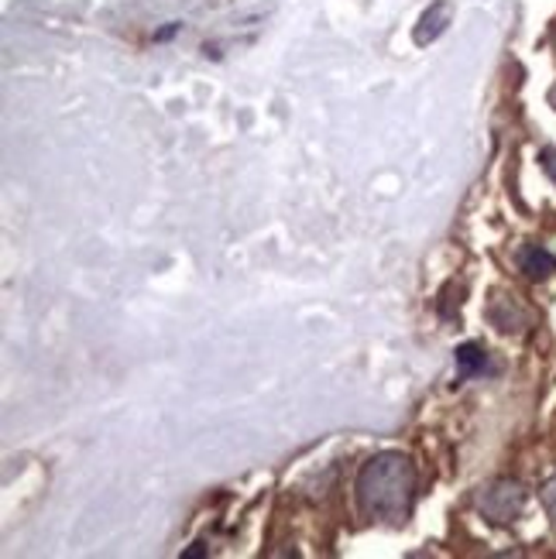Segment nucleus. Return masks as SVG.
<instances>
[{
	"label": "nucleus",
	"mask_w": 556,
	"mask_h": 559,
	"mask_svg": "<svg viewBox=\"0 0 556 559\" xmlns=\"http://www.w3.org/2000/svg\"><path fill=\"white\" fill-rule=\"evenodd\" d=\"M354 495L360 515L385 525H402L413 515L416 501V467L405 453H378L357 471Z\"/></svg>",
	"instance_id": "nucleus-1"
},
{
	"label": "nucleus",
	"mask_w": 556,
	"mask_h": 559,
	"mask_svg": "<svg viewBox=\"0 0 556 559\" xmlns=\"http://www.w3.org/2000/svg\"><path fill=\"white\" fill-rule=\"evenodd\" d=\"M522 504H525V488L512 477L492 480L488 488H481L477 495V512L492 525H512L522 515Z\"/></svg>",
	"instance_id": "nucleus-2"
},
{
	"label": "nucleus",
	"mask_w": 556,
	"mask_h": 559,
	"mask_svg": "<svg viewBox=\"0 0 556 559\" xmlns=\"http://www.w3.org/2000/svg\"><path fill=\"white\" fill-rule=\"evenodd\" d=\"M519 264H522V272H525L529 278H549V275L556 272V258H553L546 248H540V245L525 248L522 258H519Z\"/></svg>",
	"instance_id": "nucleus-3"
},
{
	"label": "nucleus",
	"mask_w": 556,
	"mask_h": 559,
	"mask_svg": "<svg viewBox=\"0 0 556 559\" xmlns=\"http://www.w3.org/2000/svg\"><path fill=\"white\" fill-rule=\"evenodd\" d=\"M488 368V354L481 350L477 344H464V347H457V371H461L464 378L477 374V371H485Z\"/></svg>",
	"instance_id": "nucleus-4"
},
{
	"label": "nucleus",
	"mask_w": 556,
	"mask_h": 559,
	"mask_svg": "<svg viewBox=\"0 0 556 559\" xmlns=\"http://www.w3.org/2000/svg\"><path fill=\"white\" fill-rule=\"evenodd\" d=\"M447 17H450V8H447V4H437L433 11H426V14H423V21H419L423 28L416 32V41H419V45H426V41L437 38V35L447 28Z\"/></svg>",
	"instance_id": "nucleus-5"
},
{
	"label": "nucleus",
	"mask_w": 556,
	"mask_h": 559,
	"mask_svg": "<svg viewBox=\"0 0 556 559\" xmlns=\"http://www.w3.org/2000/svg\"><path fill=\"white\" fill-rule=\"evenodd\" d=\"M540 501H543V512L549 519V528H553V536H556V474L549 480H543V488H540Z\"/></svg>",
	"instance_id": "nucleus-6"
},
{
	"label": "nucleus",
	"mask_w": 556,
	"mask_h": 559,
	"mask_svg": "<svg viewBox=\"0 0 556 559\" xmlns=\"http://www.w3.org/2000/svg\"><path fill=\"white\" fill-rule=\"evenodd\" d=\"M203 552H206V549H203V543H197V546H192V549H186L182 556H186V559H197V556H203Z\"/></svg>",
	"instance_id": "nucleus-7"
},
{
	"label": "nucleus",
	"mask_w": 556,
	"mask_h": 559,
	"mask_svg": "<svg viewBox=\"0 0 556 559\" xmlns=\"http://www.w3.org/2000/svg\"><path fill=\"white\" fill-rule=\"evenodd\" d=\"M549 104H553V107H556V86H553V90H549Z\"/></svg>",
	"instance_id": "nucleus-8"
}]
</instances>
